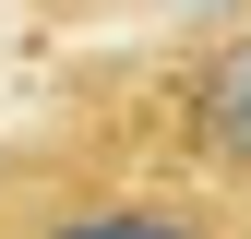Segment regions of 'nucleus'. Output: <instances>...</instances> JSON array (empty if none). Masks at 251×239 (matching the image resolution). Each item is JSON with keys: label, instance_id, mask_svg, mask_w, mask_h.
Instances as JSON below:
<instances>
[{"label": "nucleus", "instance_id": "nucleus-1", "mask_svg": "<svg viewBox=\"0 0 251 239\" xmlns=\"http://www.w3.org/2000/svg\"><path fill=\"white\" fill-rule=\"evenodd\" d=\"M0 239H251V203L120 143H12Z\"/></svg>", "mask_w": 251, "mask_h": 239}, {"label": "nucleus", "instance_id": "nucleus-2", "mask_svg": "<svg viewBox=\"0 0 251 239\" xmlns=\"http://www.w3.org/2000/svg\"><path fill=\"white\" fill-rule=\"evenodd\" d=\"M155 156L251 203V24H215V48L192 60V72H179V96H168V132H155Z\"/></svg>", "mask_w": 251, "mask_h": 239}, {"label": "nucleus", "instance_id": "nucleus-3", "mask_svg": "<svg viewBox=\"0 0 251 239\" xmlns=\"http://www.w3.org/2000/svg\"><path fill=\"white\" fill-rule=\"evenodd\" d=\"M60 24H251V0H36Z\"/></svg>", "mask_w": 251, "mask_h": 239}]
</instances>
